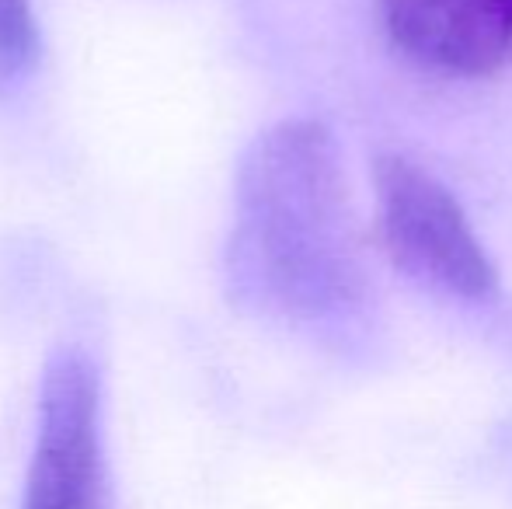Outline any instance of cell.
<instances>
[{"label": "cell", "mask_w": 512, "mask_h": 509, "mask_svg": "<svg viewBox=\"0 0 512 509\" xmlns=\"http://www.w3.org/2000/svg\"><path fill=\"white\" fill-rule=\"evenodd\" d=\"M227 279L265 318L342 321L366 304L352 206L331 133L286 119L248 147L237 171Z\"/></svg>", "instance_id": "obj_1"}, {"label": "cell", "mask_w": 512, "mask_h": 509, "mask_svg": "<svg viewBox=\"0 0 512 509\" xmlns=\"http://www.w3.org/2000/svg\"><path fill=\"white\" fill-rule=\"evenodd\" d=\"M373 185L380 241L401 272L450 297L488 300L499 293V269L464 206L436 175L408 157L387 154L373 168Z\"/></svg>", "instance_id": "obj_2"}, {"label": "cell", "mask_w": 512, "mask_h": 509, "mask_svg": "<svg viewBox=\"0 0 512 509\" xmlns=\"http://www.w3.org/2000/svg\"><path fill=\"white\" fill-rule=\"evenodd\" d=\"M21 509H105L102 384L81 349L46 363Z\"/></svg>", "instance_id": "obj_3"}, {"label": "cell", "mask_w": 512, "mask_h": 509, "mask_svg": "<svg viewBox=\"0 0 512 509\" xmlns=\"http://www.w3.org/2000/svg\"><path fill=\"white\" fill-rule=\"evenodd\" d=\"M391 46L422 70L485 77L512 63V0H377Z\"/></svg>", "instance_id": "obj_4"}, {"label": "cell", "mask_w": 512, "mask_h": 509, "mask_svg": "<svg viewBox=\"0 0 512 509\" xmlns=\"http://www.w3.org/2000/svg\"><path fill=\"white\" fill-rule=\"evenodd\" d=\"M39 21L28 0H0V88L14 84L39 63Z\"/></svg>", "instance_id": "obj_5"}]
</instances>
